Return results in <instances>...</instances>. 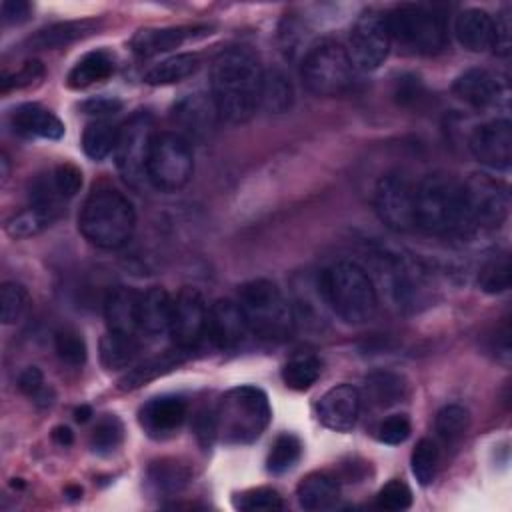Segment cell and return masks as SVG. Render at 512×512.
<instances>
[{"label": "cell", "instance_id": "obj_1", "mask_svg": "<svg viewBox=\"0 0 512 512\" xmlns=\"http://www.w3.org/2000/svg\"><path fill=\"white\" fill-rule=\"evenodd\" d=\"M264 70L246 46H230L216 54L210 68V96L218 118L230 124L248 122L260 108Z\"/></svg>", "mask_w": 512, "mask_h": 512}, {"label": "cell", "instance_id": "obj_2", "mask_svg": "<svg viewBox=\"0 0 512 512\" xmlns=\"http://www.w3.org/2000/svg\"><path fill=\"white\" fill-rule=\"evenodd\" d=\"M416 228L434 236H466L470 232L462 180L434 172L416 184Z\"/></svg>", "mask_w": 512, "mask_h": 512}, {"label": "cell", "instance_id": "obj_3", "mask_svg": "<svg viewBox=\"0 0 512 512\" xmlns=\"http://www.w3.org/2000/svg\"><path fill=\"white\" fill-rule=\"evenodd\" d=\"M136 212L132 202L116 188H96L88 194L78 216L80 234L94 246L116 250L134 232Z\"/></svg>", "mask_w": 512, "mask_h": 512}, {"label": "cell", "instance_id": "obj_4", "mask_svg": "<svg viewBox=\"0 0 512 512\" xmlns=\"http://www.w3.org/2000/svg\"><path fill=\"white\" fill-rule=\"evenodd\" d=\"M322 294L334 314L346 324L374 318L378 294L368 272L352 260H340L322 274Z\"/></svg>", "mask_w": 512, "mask_h": 512}, {"label": "cell", "instance_id": "obj_5", "mask_svg": "<svg viewBox=\"0 0 512 512\" xmlns=\"http://www.w3.org/2000/svg\"><path fill=\"white\" fill-rule=\"evenodd\" d=\"M216 432L224 444H250L268 428L272 410L264 390L256 386L230 388L216 406Z\"/></svg>", "mask_w": 512, "mask_h": 512}, {"label": "cell", "instance_id": "obj_6", "mask_svg": "<svg viewBox=\"0 0 512 512\" xmlns=\"http://www.w3.org/2000/svg\"><path fill=\"white\" fill-rule=\"evenodd\" d=\"M238 304L244 312L248 330L270 342H280L294 332V310L276 282L254 278L238 290Z\"/></svg>", "mask_w": 512, "mask_h": 512}, {"label": "cell", "instance_id": "obj_7", "mask_svg": "<svg viewBox=\"0 0 512 512\" xmlns=\"http://www.w3.org/2000/svg\"><path fill=\"white\" fill-rule=\"evenodd\" d=\"M386 24L390 40L406 54H438L448 42L446 18L430 6L400 4L388 12Z\"/></svg>", "mask_w": 512, "mask_h": 512}, {"label": "cell", "instance_id": "obj_8", "mask_svg": "<svg viewBox=\"0 0 512 512\" xmlns=\"http://www.w3.org/2000/svg\"><path fill=\"white\" fill-rule=\"evenodd\" d=\"M302 80L316 96H340L354 82V66L346 48L332 38L316 42L302 60Z\"/></svg>", "mask_w": 512, "mask_h": 512}, {"label": "cell", "instance_id": "obj_9", "mask_svg": "<svg viewBox=\"0 0 512 512\" xmlns=\"http://www.w3.org/2000/svg\"><path fill=\"white\" fill-rule=\"evenodd\" d=\"M194 172L190 142L180 132H160L154 136L148 154V182L162 192H176L188 184Z\"/></svg>", "mask_w": 512, "mask_h": 512}, {"label": "cell", "instance_id": "obj_10", "mask_svg": "<svg viewBox=\"0 0 512 512\" xmlns=\"http://www.w3.org/2000/svg\"><path fill=\"white\" fill-rule=\"evenodd\" d=\"M154 136V120L148 112H136L120 126L114 162L122 180L134 190H142L150 184L146 166Z\"/></svg>", "mask_w": 512, "mask_h": 512}, {"label": "cell", "instance_id": "obj_11", "mask_svg": "<svg viewBox=\"0 0 512 512\" xmlns=\"http://www.w3.org/2000/svg\"><path fill=\"white\" fill-rule=\"evenodd\" d=\"M464 208L470 232L500 228L510 212L508 186L484 172H474L462 180Z\"/></svg>", "mask_w": 512, "mask_h": 512}, {"label": "cell", "instance_id": "obj_12", "mask_svg": "<svg viewBox=\"0 0 512 512\" xmlns=\"http://www.w3.org/2000/svg\"><path fill=\"white\" fill-rule=\"evenodd\" d=\"M374 210L380 222L394 232L416 228V184L400 170L386 172L374 188Z\"/></svg>", "mask_w": 512, "mask_h": 512}, {"label": "cell", "instance_id": "obj_13", "mask_svg": "<svg viewBox=\"0 0 512 512\" xmlns=\"http://www.w3.org/2000/svg\"><path fill=\"white\" fill-rule=\"evenodd\" d=\"M392 40L386 16L378 10H364L352 24L346 52L358 70H376L388 58Z\"/></svg>", "mask_w": 512, "mask_h": 512}, {"label": "cell", "instance_id": "obj_14", "mask_svg": "<svg viewBox=\"0 0 512 512\" xmlns=\"http://www.w3.org/2000/svg\"><path fill=\"white\" fill-rule=\"evenodd\" d=\"M208 328V306L202 292L194 286H184L172 298L170 336L178 348L194 350L206 336Z\"/></svg>", "mask_w": 512, "mask_h": 512}, {"label": "cell", "instance_id": "obj_15", "mask_svg": "<svg viewBox=\"0 0 512 512\" xmlns=\"http://www.w3.org/2000/svg\"><path fill=\"white\" fill-rule=\"evenodd\" d=\"M472 156L492 168L508 170L512 164V124L508 118H496L476 126L468 138Z\"/></svg>", "mask_w": 512, "mask_h": 512}, {"label": "cell", "instance_id": "obj_16", "mask_svg": "<svg viewBox=\"0 0 512 512\" xmlns=\"http://www.w3.org/2000/svg\"><path fill=\"white\" fill-rule=\"evenodd\" d=\"M362 408V392L352 384L330 388L316 404V416L322 426L334 432H348L356 426Z\"/></svg>", "mask_w": 512, "mask_h": 512}, {"label": "cell", "instance_id": "obj_17", "mask_svg": "<svg viewBox=\"0 0 512 512\" xmlns=\"http://www.w3.org/2000/svg\"><path fill=\"white\" fill-rule=\"evenodd\" d=\"M248 324L238 300L220 298L208 308L206 336L220 350H236L248 334Z\"/></svg>", "mask_w": 512, "mask_h": 512}, {"label": "cell", "instance_id": "obj_18", "mask_svg": "<svg viewBox=\"0 0 512 512\" xmlns=\"http://www.w3.org/2000/svg\"><path fill=\"white\" fill-rule=\"evenodd\" d=\"M452 92L464 104L484 110L496 106L504 98L506 88L496 74L484 68H470L454 80Z\"/></svg>", "mask_w": 512, "mask_h": 512}, {"label": "cell", "instance_id": "obj_19", "mask_svg": "<svg viewBox=\"0 0 512 512\" xmlns=\"http://www.w3.org/2000/svg\"><path fill=\"white\" fill-rule=\"evenodd\" d=\"M188 404L180 396H158L148 400L138 414L140 426L152 438H166L174 434L186 420Z\"/></svg>", "mask_w": 512, "mask_h": 512}, {"label": "cell", "instance_id": "obj_20", "mask_svg": "<svg viewBox=\"0 0 512 512\" xmlns=\"http://www.w3.org/2000/svg\"><path fill=\"white\" fill-rule=\"evenodd\" d=\"M104 318L108 332L136 336L140 332V294L126 286L110 290L104 300Z\"/></svg>", "mask_w": 512, "mask_h": 512}, {"label": "cell", "instance_id": "obj_21", "mask_svg": "<svg viewBox=\"0 0 512 512\" xmlns=\"http://www.w3.org/2000/svg\"><path fill=\"white\" fill-rule=\"evenodd\" d=\"M12 128L22 136H36L46 140H58L64 136V124L48 108L28 102L12 110Z\"/></svg>", "mask_w": 512, "mask_h": 512}, {"label": "cell", "instance_id": "obj_22", "mask_svg": "<svg viewBox=\"0 0 512 512\" xmlns=\"http://www.w3.org/2000/svg\"><path fill=\"white\" fill-rule=\"evenodd\" d=\"M172 118L186 134L204 136L208 134L214 120L218 118V112L212 102V96L198 92V94H188L180 98L174 104Z\"/></svg>", "mask_w": 512, "mask_h": 512}, {"label": "cell", "instance_id": "obj_23", "mask_svg": "<svg viewBox=\"0 0 512 512\" xmlns=\"http://www.w3.org/2000/svg\"><path fill=\"white\" fill-rule=\"evenodd\" d=\"M300 508L310 512L332 510L340 500L338 480L326 472H312L304 476L296 488Z\"/></svg>", "mask_w": 512, "mask_h": 512}, {"label": "cell", "instance_id": "obj_24", "mask_svg": "<svg viewBox=\"0 0 512 512\" xmlns=\"http://www.w3.org/2000/svg\"><path fill=\"white\" fill-rule=\"evenodd\" d=\"M454 34L468 52H484L492 44V16L480 8H466L454 20Z\"/></svg>", "mask_w": 512, "mask_h": 512}, {"label": "cell", "instance_id": "obj_25", "mask_svg": "<svg viewBox=\"0 0 512 512\" xmlns=\"http://www.w3.org/2000/svg\"><path fill=\"white\" fill-rule=\"evenodd\" d=\"M206 28L196 26H172V28H146L136 32L130 46L138 56H154L160 52H168L180 44H184L188 38H194L198 32H204Z\"/></svg>", "mask_w": 512, "mask_h": 512}, {"label": "cell", "instance_id": "obj_26", "mask_svg": "<svg viewBox=\"0 0 512 512\" xmlns=\"http://www.w3.org/2000/svg\"><path fill=\"white\" fill-rule=\"evenodd\" d=\"M190 350L184 348H174V350H166L158 356H152L148 360H144L142 364L134 366L132 370H128L120 380H118V390L128 392V390H136L152 380H156L158 376L174 370L176 366H180L182 362H186Z\"/></svg>", "mask_w": 512, "mask_h": 512}, {"label": "cell", "instance_id": "obj_27", "mask_svg": "<svg viewBox=\"0 0 512 512\" xmlns=\"http://www.w3.org/2000/svg\"><path fill=\"white\" fill-rule=\"evenodd\" d=\"M172 318V298L160 288L152 286L140 294V332L146 336H160L168 332Z\"/></svg>", "mask_w": 512, "mask_h": 512}, {"label": "cell", "instance_id": "obj_28", "mask_svg": "<svg viewBox=\"0 0 512 512\" xmlns=\"http://www.w3.org/2000/svg\"><path fill=\"white\" fill-rule=\"evenodd\" d=\"M192 478V470L174 458H162L156 460L148 466L146 470V482L148 488L154 494H162V496H174L180 490H184V486L190 482Z\"/></svg>", "mask_w": 512, "mask_h": 512}, {"label": "cell", "instance_id": "obj_29", "mask_svg": "<svg viewBox=\"0 0 512 512\" xmlns=\"http://www.w3.org/2000/svg\"><path fill=\"white\" fill-rule=\"evenodd\" d=\"M98 22L94 20H70V22H56L42 30H38L34 36L28 38L30 48L38 50H52L66 46L70 42H76L96 30Z\"/></svg>", "mask_w": 512, "mask_h": 512}, {"label": "cell", "instance_id": "obj_30", "mask_svg": "<svg viewBox=\"0 0 512 512\" xmlns=\"http://www.w3.org/2000/svg\"><path fill=\"white\" fill-rule=\"evenodd\" d=\"M114 72V58L106 50H94L84 54L68 72L66 84L74 90L92 86L106 80Z\"/></svg>", "mask_w": 512, "mask_h": 512}, {"label": "cell", "instance_id": "obj_31", "mask_svg": "<svg viewBox=\"0 0 512 512\" xmlns=\"http://www.w3.org/2000/svg\"><path fill=\"white\" fill-rule=\"evenodd\" d=\"M200 68V58L196 54H176L170 56L158 64H154L152 68H148L144 72V82L150 86H166V84H174L180 82L188 76H192L196 70Z\"/></svg>", "mask_w": 512, "mask_h": 512}, {"label": "cell", "instance_id": "obj_32", "mask_svg": "<svg viewBox=\"0 0 512 512\" xmlns=\"http://www.w3.org/2000/svg\"><path fill=\"white\" fill-rule=\"evenodd\" d=\"M140 352V344L136 336L108 332L100 340V362L106 370H122L128 368Z\"/></svg>", "mask_w": 512, "mask_h": 512}, {"label": "cell", "instance_id": "obj_33", "mask_svg": "<svg viewBox=\"0 0 512 512\" xmlns=\"http://www.w3.org/2000/svg\"><path fill=\"white\" fill-rule=\"evenodd\" d=\"M292 102H294V90H292L290 78L278 68L264 70L260 106L272 114H282L290 110Z\"/></svg>", "mask_w": 512, "mask_h": 512}, {"label": "cell", "instance_id": "obj_34", "mask_svg": "<svg viewBox=\"0 0 512 512\" xmlns=\"http://www.w3.org/2000/svg\"><path fill=\"white\" fill-rule=\"evenodd\" d=\"M364 396L376 408H388L406 396L404 380L394 372H374L364 382Z\"/></svg>", "mask_w": 512, "mask_h": 512}, {"label": "cell", "instance_id": "obj_35", "mask_svg": "<svg viewBox=\"0 0 512 512\" xmlns=\"http://www.w3.org/2000/svg\"><path fill=\"white\" fill-rule=\"evenodd\" d=\"M118 132L120 128L114 126L108 120H96L86 126L82 134V150L88 158L92 160H104L108 158L118 142Z\"/></svg>", "mask_w": 512, "mask_h": 512}, {"label": "cell", "instance_id": "obj_36", "mask_svg": "<svg viewBox=\"0 0 512 512\" xmlns=\"http://www.w3.org/2000/svg\"><path fill=\"white\" fill-rule=\"evenodd\" d=\"M58 218V212L30 204L28 208L20 210L6 222V232L12 238H30L46 230L54 220Z\"/></svg>", "mask_w": 512, "mask_h": 512}, {"label": "cell", "instance_id": "obj_37", "mask_svg": "<svg viewBox=\"0 0 512 512\" xmlns=\"http://www.w3.org/2000/svg\"><path fill=\"white\" fill-rule=\"evenodd\" d=\"M468 426H470V412L462 404H446L444 408L438 410L434 420L436 436L448 446L460 442L468 432Z\"/></svg>", "mask_w": 512, "mask_h": 512}, {"label": "cell", "instance_id": "obj_38", "mask_svg": "<svg viewBox=\"0 0 512 512\" xmlns=\"http://www.w3.org/2000/svg\"><path fill=\"white\" fill-rule=\"evenodd\" d=\"M512 264L508 252L496 254L486 260L478 272V286L486 294H502L510 288Z\"/></svg>", "mask_w": 512, "mask_h": 512}, {"label": "cell", "instance_id": "obj_39", "mask_svg": "<svg viewBox=\"0 0 512 512\" xmlns=\"http://www.w3.org/2000/svg\"><path fill=\"white\" fill-rule=\"evenodd\" d=\"M322 364L312 354L290 358L282 368V380L290 390H308L320 376Z\"/></svg>", "mask_w": 512, "mask_h": 512}, {"label": "cell", "instance_id": "obj_40", "mask_svg": "<svg viewBox=\"0 0 512 512\" xmlns=\"http://www.w3.org/2000/svg\"><path fill=\"white\" fill-rule=\"evenodd\" d=\"M438 462H440L438 444L430 438L418 440L410 456V468L420 486H428L434 482L438 472Z\"/></svg>", "mask_w": 512, "mask_h": 512}, {"label": "cell", "instance_id": "obj_41", "mask_svg": "<svg viewBox=\"0 0 512 512\" xmlns=\"http://www.w3.org/2000/svg\"><path fill=\"white\" fill-rule=\"evenodd\" d=\"M300 454H302L300 440L294 434L284 432L276 436L266 458V468L272 474H284L300 460Z\"/></svg>", "mask_w": 512, "mask_h": 512}, {"label": "cell", "instance_id": "obj_42", "mask_svg": "<svg viewBox=\"0 0 512 512\" xmlns=\"http://www.w3.org/2000/svg\"><path fill=\"white\" fill-rule=\"evenodd\" d=\"M234 506L244 512H274V510H282L284 500L278 490L260 486V488H250L236 494Z\"/></svg>", "mask_w": 512, "mask_h": 512}, {"label": "cell", "instance_id": "obj_43", "mask_svg": "<svg viewBox=\"0 0 512 512\" xmlns=\"http://www.w3.org/2000/svg\"><path fill=\"white\" fill-rule=\"evenodd\" d=\"M28 308V290L20 282H4L0 288V318L4 324H16Z\"/></svg>", "mask_w": 512, "mask_h": 512}, {"label": "cell", "instance_id": "obj_44", "mask_svg": "<svg viewBox=\"0 0 512 512\" xmlns=\"http://www.w3.org/2000/svg\"><path fill=\"white\" fill-rule=\"evenodd\" d=\"M122 422L112 414L98 420V424L92 430L90 446L96 454H110L114 452L122 442Z\"/></svg>", "mask_w": 512, "mask_h": 512}, {"label": "cell", "instance_id": "obj_45", "mask_svg": "<svg viewBox=\"0 0 512 512\" xmlns=\"http://www.w3.org/2000/svg\"><path fill=\"white\" fill-rule=\"evenodd\" d=\"M54 350H56V356L72 366V368H78L86 362V342L84 338L74 332V330H60L56 332L54 336Z\"/></svg>", "mask_w": 512, "mask_h": 512}, {"label": "cell", "instance_id": "obj_46", "mask_svg": "<svg viewBox=\"0 0 512 512\" xmlns=\"http://www.w3.org/2000/svg\"><path fill=\"white\" fill-rule=\"evenodd\" d=\"M412 504V490L408 488L406 482L394 478L390 482H386L378 496H376V506L382 510H390V512H400L410 508Z\"/></svg>", "mask_w": 512, "mask_h": 512}, {"label": "cell", "instance_id": "obj_47", "mask_svg": "<svg viewBox=\"0 0 512 512\" xmlns=\"http://www.w3.org/2000/svg\"><path fill=\"white\" fill-rule=\"evenodd\" d=\"M50 176H52V184H54L58 196L64 202L74 198L82 188V172L74 164L62 162L50 170Z\"/></svg>", "mask_w": 512, "mask_h": 512}, {"label": "cell", "instance_id": "obj_48", "mask_svg": "<svg viewBox=\"0 0 512 512\" xmlns=\"http://www.w3.org/2000/svg\"><path fill=\"white\" fill-rule=\"evenodd\" d=\"M408 436H410V420L404 414H392L384 418L376 428V438L382 444L396 446V444H402Z\"/></svg>", "mask_w": 512, "mask_h": 512}, {"label": "cell", "instance_id": "obj_49", "mask_svg": "<svg viewBox=\"0 0 512 512\" xmlns=\"http://www.w3.org/2000/svg\"><path fill=\"white\" fill-rule=\"evenodd\" d=\"M44 76V66L40 60H28L24 62L16 72L4 76L2 80V92L14 90V88H24L34 82H38Z\"/></svg>", "mask_w": 512, "mask_h": 512}, {"label": "cell", "instance_id": "obj_50", "mask_svg": "<svg viewBox=\"0 0 512 512\" xmlns=\"http://www.w3.org/2000/svg\"><path fill=\"white\" fill-rule=\"evenodd\" d=\"M510 8H502L496 18H492V44L494 52L498 56H508L510 54Z\"/></svg>", "mask_w": 512, "mask_h": 512}, {"label": "cell", "instance_id": "obj_51", "mask_svg": "<svg viewBox=\"0 0 512 512\" xmlns=\"http://www.w3.org/2000/svg\"><path fill=\"white\" fill-rule=\"evenodd\" d=\"M194 430H196V438H198L200 446L204 450H208L212 446V442L218 438L216 412L214 410H200L196 414V420H194Z\"/></svg>", "mask_w": 512, "mask_h": 512}, {"label": "cell", "instance_id": "obj_52", "mask_svg": "<svg viewBox=\"0 0 512 512\" xmlns=\"http://www.w3.org/2000/svg\"><path fill=\"white\" fill-rule=\"evenodd\" d=\"M30 12H32V6L26 0H4L0 6L4 24H20L28 20Z\"/></svg>", "mask_w": 512, "mask_h": 512}, {"label": "cell", "instance_id": "obj_53", "mask_svg": "<svg viewBox=\"0 0 512 512\" xmlns=\"http://www.w3.org/2000/svg\"><path fill=\"white\" fill-rule=\"evenodd\" d=\"M44 386H46V384H44V376H42L40 368H36V366L24 368V370L20 372V376H18V388H20L26 396H30V398H34Z\"/></svg>", "mask_w": 512, "mask_h": 512}, {"label": "cell", "instance_id": "obj_54", "mask_svg": "<svg viewBox=\"0 0 512 512\" xmlns=\"http://www.w3.org/2000/svg\"><path fill=\"white\" fill-rule=\"evenodd\" d=\"M394 96L398 98L400 104H412V102H416V100L420 98V82H418V78H414V76L398 78Z\"/></svg>", "mask_w": 512, "mask_h": 512}, {"label": "cell", "instance_id": "obj_55", "mask_svg": "<svg viewBox=\"0 0 512 512\" xmlns=\"http://www.w3.org/2000/svg\"><path fill=\"white\" fill-rule=\"evenodd\" d=\"M120 106H122L120 100H114V98H92L82 104V110L92 116H106V114L118 112Z\"/></svg>", "mask_w": 512, "mask_h": 512}, {"label": "cell", "instance_id": "obj_56", "mask_svg": "<svg viewBox=\"0 0 512 512\" xmlns=\"http://www.w3.org/2000/svg\"><path fill=\"white\" fill-rule=\"evenodd\" d=\"M52 440L56 444H60V446H70L74 442V434H72V430L68 426H56L52 430Z\"/></svg>", "mask_w": 512, "mask_h": 512}, {"label": "cell", "instance_id": "obj_57", "mask_svg": "<svg viewBox=\"0 0 512 512\" xmlns=\"http://www.w3.org/2000/svg\"><path fill=\"white\" fill-rule=\"evenodd\" d=\"M90 416H92V408L90 406H80V408L74 410L76 422H86Z\"/></svg>", "mask_w": 512, "mask_h": 512}, {"label": "cell", "instance_id": "obj_58", "mask_svg": "<svg viewBox=\"0 0 512 512\" xmlns=\"http://www.w3.org/2000/svg\"><path fill=\"white\" fill-rule=\"evenodd\" d=\"M0 176H2V182H6L8 178V156L2 152V158H0Z\"/></svg>", "mask_w": 512, "mask_h": 512}, {"label": "cell", "instance_id": "obj_59", "mask_svg": "<svg viewBox=\"0 0 512 512\" xmlns=\"http://www.w3.org/2000/svg\"><path fill=\"white\" fill-rule=\"evenodd\" d=\"M66 494H68L70 498H78V496L82 494V488H78V486H68V488H66Z\"/></svg>", "mask_w": 512, "mask_h": 512}]
</instances>
